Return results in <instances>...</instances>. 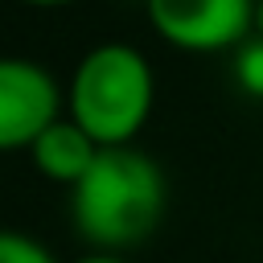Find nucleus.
<instances>
[{
	"instance_id": "423d86ee",
	"label": "nucleus",
	"mask_w": 263,
	"mask_h": 263,
	"mask_svg": "<svg viewBox=\"0 0 263 263\" xmlns=\"http://www.w3.org/2000/svg\"><path fill=\"white\" fill-rule=\"evenodd\" d=\"M234 82L242 95L251 99H263V37H247L238 49H234Z\"/></svg>"
},
{
	"instance_id": "9b49d317",
	"label": "nucleus",
	"mask_w": 263,
	"mask_h": 263,
	"mask_svg": "<svg viewBox=\"0 0 263 263\" xmlns=\"http://www.w3.org/2000/svg\"><path fill=\"white\" fill-rule=\"evenodd\" d=\"M255 4H259V0H255Z\"/></svg>"
},
{
	"instance_id": "f03ea898",
	"label": "nucleus",
	"mask_w": 263,
	"mask_h": 263,
	"mask_svg": "<svg viewBox=\"0 0 263 263\" xmlns=\"http://www.w3.org/2000/svg\"><path fill=\"white\" fill-rule=\"evenodd\" d=\"M156 78L136 45L103 41L82 53L66 86V115L99 144L123 148L140 136L152 115Z\"/></svg>"
},
{
	"instance_id": "20e7f679",
	"label": "nucleus",
	"mask_w": 263,
	"mask_h": 263,
	"mask_svg": "<svg viewBox=\"0 0 263 263\" xmlns=\"http://www.w3.org/2000/svg\"><path fill=\"white\" fill-rule=\"evenodd\" d=\"M148 21L189 53L238 49L255 29V0H148Z\"/></svg>"
},
{
	"instance_id": "f257e3e1",
	"label": "nucleus",
	"mask_w": 263,
	"mask_h": 263,
	"mask_svg": "<svg viewBox=\"0 0 263 263\" xmlns=\"http://www.w3.org/2000/svg\"><path fill=\"white\" fill-rule=\"evenodd\" d=\"M168 205L160 164L136 148H99L86 177L70 189V222L82 242L107 255H123L152 238Z\"/></svg>"
},
{
	"instance_id": "39448f33",
	"label": "nucleus",
	"mask_w": 263,
	"mask_h": 263,
	"mask_svg": "<svg viewBox=\"0 0 263 263\" xmlns=\"http://www.w3.org/2000/svg\"><path fill=\"white\" fill-rule=\"evenodd\" d=\"M95 156H99V144H95L70 115L53 119V123L33 140V148H29L33 168H37L45 181H58V185H70V189L86 177V168L95 164Z\"/></svg>"
},
{
	"instance_id": "1a4fd4ad",
	"label": "nucleus",
	"mask_w": 263,
	"mask_h": 263,
	"mask_svg": "<svg viewBox=\"0 0 263 263\" xmlns=\"http://www.w3.org/2000/svg\"><path fill=\"white\" fill-rule=\"evenodd\" d=\"M25 4H33V8H62V4H74V0H25Z\"/></svg>"
},
{
	"instance_id": "6e6552de",
	"label": "nucleus",
	"mask_w": 263,
	"mask_h": 263,
	"mask_svg": "<svg viewBox=\"0 0 263 263\" xmlns=\"http://www.w3.org/2000/svg\"><path fill=\"white\" fill-rule=\"evenodd\" d=\"M74 263H127L123 255H107V251H90V255H82V259H74Z\"/></svg>"
},
{
	"instance_id": "7ed1b4c3",
	"label": "nucleus",
	"mask_w": 263,
	"mask_h": 263,
	"mask_svg": "<svg viewBox=\"0 0 263 263\" xmlns=\"http://www.w3.org/2000/svg\"><path fill=\"white\" fill-rule=\"evenodd\" d=\"M66 115V90L33 58H0V152H29L33 140Z\"/></svg>"
},
{
	"instance_id": "0eeeda50",
	"label": "nucleus",
	"mask_w": 263,
	"mask_h": 263,
	"mask_svg": "<svg viewBox=\"0 0 263 263\" xmlns=\"http://www.w3.org/2000/svg\"><path fill=\"white\" fill-rule=\"evenodd\" d=\"M0 263H58L45 242L21 230H0Z\"/></svg>"
},
{
	"instance_id": "9d476101",
	"label": "nucleus",
	"mask_w": 263,
	"mask_h": 263,
	"mask_svg": "<svg viewBox=\"0 0 263 263\" xmlns=\"http://www.w3.org/2000/svg\"><path fill=\"white\" fill-rule=\"evenodd\" d=\"M255 33H259V37H263V0H259V4H255Z\"/></svg>"
}]
</instances>
